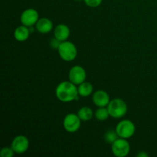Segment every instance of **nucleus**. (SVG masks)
<instances>
[{"mask_svg":"<svg viewBox=\"0 0 157 157\" xmlns=\"http://www.w3.org/2000/svg\"><path fill=\"white\" fill-rule=\"evenodd\" d=\"M71 81H62L56 87L55 94L60 101L68 103L78 99V87Z\"/></svg>","mask_w":157,"mask_h":157,"instance_id":"1","label":"nucleus"},{"mask_svg":"<svg viewBox=\"0 0 157 157\" xmlns=\"http://www.w3.org/2000/svg\"><path fill=\"white\" fill-rule=\"evenodd\" d=\"M110 116L113 118H121L127 113V105L124 100L121 98H115L111 100L107 105Z\"/></svg>","mask_w":157,"mask_h":157,"instance_id":"2","label":"nucleus"},{"mask_svg":"<svg viewBox=\"0 0 157 157\" xmlns=\"http://www.w3.org/2000/svg\"><path fill=\"white\" fill-rule=\"evenodd\" d=\"M59 56L64 61H74L78 55V50L75 44L68 41H62L58 49Z\"/></svg>","mask_w":157,"mask_h":157,"instance_id":"3","label":"nucleus"},{"mask_svg":"<svg viewBox=\"0 0 157 157\" xmlns=\"http://www.w3.org/2000/svg\"><path fill=\"white\" fill-rule=\"evenodd\" d=\"M115 130L119 137L129 139L135 133L136 127L135 124L130 120H123L118 123Z\"/></svg>","mask_w":157,"mask_h":157,"instance_id":"4","label":"nucleus"},{"mask_svg":"<svg viewBox=\"0 0 157 157\" xmlns=\"http://www.w3.org/2000/svg\"><path fill=\"white\" fill-rule=\"evenodd\" d=\"M112 153L117 157H125L130 151V146L127 139L119 137L111 145Z\"/></svg>","mask_w":157,"mask_h":157,"instance_id":"5","label":"nucleus"},{"mask_svg":"<svg viewBox=\"0 0 157 157\" xmlns=\"http://www.w3.org/2000/svg\"><path fill=\"white\" fill-rule=\"evenodd\" d=\"M81 120L78 114L68 113L65 116L63 121V127L68 133H75L81 127Z\"/></svg>","mask_w":157,"mask_h":157,"instance_id":"6","label":"nucleus"},{"mask_svg":"<svg viewBox=\"0 0 157 157\" xmlns=\"http://www.w3.org/2000/svg\"><path fill=\"white\" fill-rule=\"evenodd\" d=\"M39 19V15L37 10L34 9H27L21 13L20 21L21 25L27 27H32Z\"/></svg>","mask_w":157,"mask_h":157,"instance_id":"7","label":"nucleus"},{"mask_svg":"<svg viewBox=\"0 0 157 157\" xmlns=\"http://www.w3.org/2000/svg\"><path fill=\"white\" fill-rule=\"evenodd\" d=\"M86 76H87V74H86L85 70L81 66H74L69 71V80L75 85H79L81 83L85 81Z\"/></svg>","mask_w":157,"mask_h":157,"instance_id":"8","label":"nucleus"},{"mask_svg":"<svg viewBox=\"0 0 157 157\" xmlns=\"http://www.w3.org/2000/svg\"><path fill=\"white\" fill-rule=\"evenodd\" d=\"M29 139L23 135L15 136L11 144V147L14 150L15 153H17V154H22L25 153L29 149Z\"/></svg>","mask_w":157,"mask_h":157,"instance_id":"9","label":"nucleus"},{"mask_svg":"<svg viewBox=\"0 0 157 157\" xmlns=\"http://www.w3.org/2000/svg\"><path fill=\"white\" fill-rule=\"evenodd\" d=\"M92 100L94 104L98 107H107L110 101L108 94L103 90H98L94 92L92 97Z\"/></svg>","mask_w":157,"mask_h":157,"instance_id":"10","label":"nucleus"},{"mask_svg":"<svg viewBox=\"0 0 157 157\" xmlns=\"http://www.w3.org/2000/svg\"><path fill=\"white\" fill-rule=\"evenodd\" d=\"M35 29L41 34L48 33L53 29V23L48 18H39L35 24Z\"/></svg>","mask_w":157,"mask_h":157,"instance_id":"11","label":"nucleus"},{"mask_svg":"<svg viewBox=\"0 0 157 157\" xmlns=\"http://www.w3.org/2000/svg\"><path fill=\"white\" fill-rule=\"evenodd\" d=\"M54 35L56 38L61 41H67V38L70 36V29L68 26L64 24H60L56 26L54 32Z\"/></svg>","mask_w":157,"mask_h":157,"instance_id":"12","label":"nucleus"},{"mask_svg":"<svg viewBox=\"0 0 157 157\" xmlns=\"http://www.w3.org/2000/svg\"><path fill=\"white\" fill-rule=\"evenodd\" d=\"M30 30H29V27L25 25L18 26L15 29V32H14V37L15 39L18 41H25L29 38V35H30Z\"/></svg>","mask_w":157,"mask_h":157,"instance_id":"13","label":"nucleus"},{"mask_svg":"<svg viewBox=\"0 0 157 157\" xmlns=\"http://www.w3.org/2000/svg\"><path fill=\"white\" fill-rule=\"evenodd\" d=\"M93 85L90 82H87V81H84L81 84H79L78 87V94H79V96L83 97V98L90 96L92 92H93Z\"/></svg>","mask_w":157,"mask_h":157,"instance_id":"14","label":"nucleus"},{"mask_svg":"<svg viewBox=\"0 0 157 157\" xmlns=\"http://www.w3.org/2000/svg\"><path fill=\"white\" fill-rule=\"evenodd\" d=\"M78 117L81 121H89L92 119L94 116L93 110L89 107H83L78 111Z\"/></svg>","mask_w":157,"mask_h":157,"instance_id":"15","label":"nucleus"},{"mask_svg":"<svg viewBox=\"0 0 157 157\" xmlns=\"http://www.w3.org/2000/svg\"><path fill=\"white\" fill-rule=\"evenodd\" d=\"M95 118L99 121H105L107 120V118L110 117V113H109L107 107H99L98 110H96L94 113Z\"/></svg>","mask_w":157,"mask_h":157,"instance_id":"16","label":"nucleus"},{"mask_svg":"<svg viewBox=\"0 0 157 157\" xmlns=\"http://www.w3.org/2000/svg\"><path fill=\"white\" fill-rule=\"evenodd\" d=\"M119 138V136H118L116 130H109L104 133V139L107 144H112L113 143H114Z\"/></svg>","mask_w":157,"mask_h":157,"instance_id":"17","label":"nucleus"},{"mask_svg":"<svg viewBox=\"0 0 157 157\" xmlns=\"http://www.w3.org/2000/svg\"><path fill=\"white\" fill-rule=\"evenodd\" d=\"M14 150L12 147H4L0 151V156L1 157H12L14 156Z\"/></svg>","mask_w":157,"mask_h":157,"instance_id":"18","label":"nucleus"},{"mask_svg":"<svg viewBox=\"0 0 157 157\" xmlns=\"http://www.w3.org/2000/svg\"><path fill=\"white\" fill-rule=\"evenodd\" d=\"M87 6L91 8L98 7L102 2V0H84Z\"/></svg>","mask_w":157,"mask_h":157,"instance_id":"19","label":"nucleus"},{"mask_svg":"<svg viewBox=\"0 0 157 157\" xmlns=\"http://www.w3.org/2000/svg\"><path fill=\"white\" fill-rule=\"evenodd\" d=\"M61 42H62V41H61L60 40H58V38H56L55 37V38H52L50 41L51 47H52L53 49H57V50H58Z\"/></svg>","mask_w":157,"mask_h":157,"instance_id":"20","label":"nucleus"},{"mask_svg":"<svg viewBox=\"0 0 157 157\" xmlns=\"http://www.w3.org/2000/svg\"><path fill=\"white\" fill-rule=\"evenodd\" d=\"M136 156L137 157H147V156H149V155L147 154V153H145L144 151H140L139 153H137V155H136Z\"/></svg>","mask_w":157,"mask_h":157,"instance_id":"21","label":"nucleus"},{"mask_svg":"<svg viewBox=\"0 0 157 157\" xmlns=\"http://www.w3.org/2000/svg\"><path fill=\"white\" fill-rule=\"evenodd\" d=\"M75 1H81V0H75Z\"/></svg>","mask_w":157,"mask_h":157,"instance_id":"22","label":"nucleus"}]
</instances>
